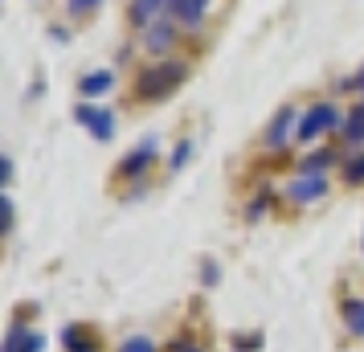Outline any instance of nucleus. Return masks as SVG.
Listing matches in <instances>:
<instances>
[{
    "instance_id": "obj_16",
    "label": "nucleus",
    "mask_w": 364,
    "mask_h": 352,
    "mask_svg": "<svg viewBox=\"0 0 364 352\" xmlns=\"http://www.w3.org/2000/svg\"><path fill=\"white\" fill-rule=\"evenodd\" d=\"M348 181H352V185H360L364 181V156H356V160H348V172H344Z\"/></svg>"
},
{
    "instance_id": "obj_11",
    "label": "nucleus",
    "mask_w": 364,
    "mask_h": 352,
    "mask_svg": "<svg viewBox=\"0 0 364 352\" xmlns=\"http://www.w3.org/2000/svg\"><path fill=\"white\" fill-rule=\"evenodd\" d=\"M111 82H115V74L111 70H99V74H86L82 82H78V90H82L86 99H95V95H107Z\"/></svg>"
},
{
    "instance_id": "obj_9",
    "label": "nucleus",
    "mask_w": 364,
    "mask_h": 352,
    "mask_svg": "<svg viewBox=\"0 0 364 352\" xmlns=\"http://www.w3.org/2000/svg\"><path fill=\"white\" fill-rule=\"evenodd\" d=\"M331 164H336V151H331V148H319V151H311V156L299 164V172H303V176H323Z\"/></svg>"
},
{
    "instance_id": "obj_5",
    "label": "nucleus",
    "mask_w": 364,
    "mask_h": 352,
    "mask_svg": "<svg viewBox=\"0 0 364 352\" xmlns=\"http://www.w3.org/2000/svg\"><path fill=\"white\" fill-rule=\"evenodd\" d=\"M78 123L90 127V135H99V139H111L115 135V115L102 111V107H78Z\"/></svg>"
},
{
    "instance_id": "obj_15",
    "label": "nucleus",
    "mask_w": 364,
    "mask_h": 352,
    "mask_svg": "<svg viewBox=\"0 0 364 352\" xmlns=\"http://www.w3.org/2000/svg\"><path fill=\"white\" fill-rule=\"evenodd\" d=\"M188 156H193V139H181V144H176V151H172V172H176V168H184V160H188Z\"/></svg>"
},
{
    "instance_id": "obj_20",
    "label": "nucleus",
    "mask_w": 364,
    "mask_h": 352,
    "mask_svg": "<svg viewBox=\"0 0 364 352\" xmlns=\"http://www.w3.org/2000/svg\"><path fill=\"white\" fill-rule=\"evenodd\" d=\"M172 352H200L197 344H188V340H181V344H172Z\"/></svg>"
},
{
    "instance_id": "obj_21",
    "label": "nucleus",
    "mask_w": 364,
    "mask_h": 352,
    "mask_svg": "<svg viewBox=\"0 0 364 352\" xmlns=\"http://www.w3.org/2000/svg\"><path fill=\"white\" fill-rule=\"evenodd\" d=\"M356 86H360V95H364V70H360V74H356Z\"/></svg>"
},
{
    "instance_id": "obj_7",
    "label": "nucleus",
    "mask_w": 364,
    "mask_h": 352,
    "mask_svg": "<svg viewBox=\"0 0 364 352\" xmlns=\"http://www.w3.org/2000/svg\"><path fill=\"white\" fill-rule=\"evenodd\" d=\"M164 9H172V0H132V21L144 25V29H151Z\"/></svg>"
},
{
    "instance_id": "obj_3",
    "label": "nucleus",
    "mask_w": 364,
    "mask_h": 352,
    "mask_svg": "<svg viewBox=\"0 0 364 352\" xmlns=\"http://www.w3.org/2000/svg\"><path fill=\"white\" fill-rule=\"evenodd\" d=\"M299 135V115H295V107H282L279 115H274V123L266 127V148H287L291 139Z\"/></svg>"
},
{
    "instance_id": "obj_17",
    "label": "nucleus",
    "mask_w": 364,
    "mask_h": 352,
    "mask_svg": "<svg viewBox=\"0 0 364 352\" xmlns=\"http://www.w3.org/2000/svg\"><path fill=\"white\" fill-rule=\"evenodd\" d=\"M123 352H156V344H151L148 336H135V340H127V344H123Z\"/></svg>"
},
{
    "instance_id": "obj_8",
    "label": "nucleus",
    "mask_w": 364,
    "mask_h": 352,
    "mask_svg": "<svg viewBox=\"0 0 364 352\" xmlns=\"http://www.w3.org/2000/svg\"><path fill=\"white\" fill-rule=\"evenodd\" d=\"M41 336L37 332H25V328H13L9 332V340H4V352H41Z\"/></svg>"
},
{
    "instance_id": "obj_14",
    "label": "nucleus",
    "mask_w": 364,
    "mask_h": 352,
    "mask_svg": "<svg viewBox=\"0 0 364 352\" xmlns=\"http://www.w3.org/2000/svg\"><path fill=\"white\" fill-rule=\"evenodd\" d=\"M62 344H66V352H95V344L82 340V328H66L62 332Z\"/></svg>"
},
{
    "instance_id": "obj_4",
    "label": "nucleus",
    "mask_w": 364,
    "mask_h": 352,
    "mask_svg": "<svg viewBox=\"0 0 364 352\" xmlns=\"http://www.w3.org/2000/svg\"><path fill=\"white\" fill-rule=\"evenodd\" d=\"M287 197H291V201H299V205L319 201V197H328V176H303V172H299L295 181L287 185Z\"/></svg>"
},
{
    "instance_id": "obj_12",
    "label": "nucleus",
    "mask_w": 364,
    "mask_h": 352,
    "mask_svg": "<svg viewBox=\"0 0 364 352\" xmlns=\"http://www.w3.org/2000/svg\"><path fill=\"white\" fill-rule=\"evenodd\" d=\"M172 41H176V29H172V25H151L148 29V50H168V46H172Z\"/></svg>"
},
{
    "instance_id": "obj_2",
    "label": "nucleus",
    "mask_w": 364,
    "mask_h": 352,
    "mask_svg": "<svg viewBox=\"0 0 364 352\" xmlns=\"http://www.w3.org/2000/svg\"><path fill=\"white\" fill-rule=\"evenodd\" d=\"M336 123H340V111H336L331 102H315L311 111L299 119V135H295V139H303V144H315V139H319L323 132H331Z\"/></svg>"
},
{
    "instance_id": "obj_10",
    "label": "nucleus",
    "mask_w": 364,
    "mask_h": 352,
    "mask_svg": "<svg viewBox=\"0 0 364 352\" xmlns=\"http://www.w3.org/2000/svg\"><path fill=\"white\" fill-rule=\"evenodd\" d=\"M205 9H209V0H172V13H176V21H184V25H197V21L205 17Z\"/></svg>"
},
{
    "instance_id": "obj_1",
    "label": "nucleus",
    "mask_w": 364,
    "mask_h": 352,
    "mask_svg": "<svg viewBox=\"0 0 364 352\" xmlns=\"http://www.w3.org/2000/svg\"><path fill=\"white\" fill-rule=\"evenodd\" d=\"M181 82H184V62H160V66L139 70L135 95H139L144 102H160L164 95H172Z\"/></svg>"
},
{
    "instance_id": "obj_18",
    "label": "nucleus",
    "mask_w": 364,
    "mask_h": 352,
    "mask_svg": "<svg viewBox=\"0 0 364 352\" xmlns=\"http://www.w3.org/2000/svg\"><path fill=\"white\" fill-rule=\"evenodd\" d=\"M102 0H70V13H78V17H86V13H95Z\"/></svg>"
},
{
    "instance_id": "obj_13",
    "label": "nucleus",
    "mask_w": 364,
    "mask_h": 352,
    "mask_svg": "<svg viewBox=\"0 0 364 352\" xmlns=\"http://www.w3.org/2000/svg\"><path fill=\"white\" fill-rule=\"evenodd\" d=\"M344 139H352V144H360V139H364V102L356 107V111H352V119H348Z\"/></svg>"
},
{
    "instance_id": "obj_6",
    "label": "nucleus",
    "mask_w": 364,
    "mask_h": 352,
    "mask_svg": "<svg viewBox=\"0 0 364 352\" xmlns=\"http://www.w3.org/2000/svg\"><path fill=\"white\" fill-rule=\"evenodd\" d=\"M151 156H156V139H144L135 151H127V156L119 160V172H123V176H144L148 164H151Z\"/></svg>"
},
{
    "instance_id": "obj_19",
    "label": "nucleus",
    "mask_w": 364,
    "mask_h": 352,
    "mask_svg": "<svg viewBox=\"0 0 364 352\" xmlns=\"http://www.w3.org/2000/svg\"><path fill=\"white\" fill-rule=\"evenodd\" d=\"M348 319H352V332L364 336V307H348Z\"/></svg>"
}]
</instances>
